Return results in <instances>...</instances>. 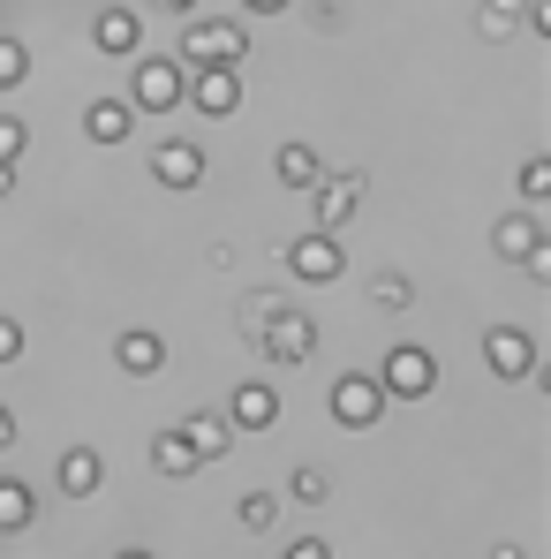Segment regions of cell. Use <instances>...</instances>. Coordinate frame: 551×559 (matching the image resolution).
<instances>
[{"instance_id": "cell-26", "label": "cell", "mask_w": 551, "mask_h": 559, "mask_svg": "<svg viewBox=\"0 0 551 559\" xmlns=\"http://www.w3.org/2000/svg\"><path fill=\"white\" fill-rule=\"evenodd\" d=\"M551 197V159H529L522 167V204H544Z\"/></svg>"}, {"instance_id": "cell-34", "label": "cell", "mask_w": 551, "mask_h": 559, "mask_svg": "<svg viewBox=\"0 0 551 559\" xmlns=\"http://www.w3.org/2000/svg\"><path fill=\"white\" fill-rule=\"evenodd\" d=\"M121 559H152V552H121Z\"/></svg>"}, {"instance_id": "cell-31", "label": "cell", "mask_w": 551, "mask_h": 559, "mask_svg": "<svg viewBox=\"0 0 551 559\" xmlns=\"http://www.w3.org/2000/svg\"><path fill=\"white\" fill-rule=\"evenodd\" d=\"M242 8H250V15H279L287 0H242Z\"/></svg>"}, {"instance_id": "cell-9", "label": "cell", "mask_w": 551, "mask_h": 559, "mask_svg": "<svg viewBox=\"0 0 551 559\" xmlns=\"http://www.w3.org/2000/svg\"><path fill=\"white\" fill-rule=\"evenodd\" d=\"M227 424H235V431H273L279 424V385L273 378H242L235 401H227Z\"/></svg>"}, {"instance_id": "cell-14", "label": "cell", "mask_w": 551, "mask_h": 559, "mask_svg": "<svg viewBox=\"0 0 551 559\" xmlns=\"http://www.w3.org/2000/svg\"><path fill=\"white\" fill-rule=\"evenodd\" d=\"M92 46L98 53H136V46H144V15H136V8H106L92 23Z\"/></svg>"}, {"instance_id": "cell-11", "label": "cell", "mask_w": 551, "mask_h": 559, "mask_svg": "<svg viewBox=\"0 0 551 559\" xmlns=\"http://www.w3.org/2000/svg\"><path fill=\"white\" fill-rule=\"evenodd\" d=\"M318 227H348L356 204H363V175H318Z\"/></svg>"}, {"instance_id": "cell-4", "label": "cell", "mask_w": 551, "mask_h": 559, "mask_svg": "<svg viewBox=\"0 0 551 559\" xmlns=\"http://www.w3.org/2000/svg\"><path fill=\"white\" fill-rule=\"evenodd\" d=\"M250 31L242 23H182V69H212V61H242Z\"/></svg>"}, {"instance_id": "cell-16", "label": "cell", "mask_w": 551, "mask_h": 559, "mask_svg": "<svg viewBox=\"0 0 551 559\" xmlns=\"http://www.w3.org/2000/svg\"><path fill=\"white\" fill-rule=\"evenodd\" d=\"M537 242H544V227H537V204H522V212H506V219L491 227V250H499V258H529Z\"/></svg>"}, {"instance_id": "cell-3", "label": "cell", "mask_w": 551, "mask_h": 559, "mask_svg": "<svg viewBox=\"0 0 551 559\" xmlns=\"http://www.w3.org/2000/svg\"><path fill=\"white\" fill-rule=\"evenodd\" d=\"M182 98L196 114H212V121H227L235 106H242V61H212V69H189Z\"/></svg>"}, {"instance_id": "cell-33", "label": "cell", "mask_w": 551, "mask_h": 559, "mask_svg": "<svg viewBox=\"0 0 551 559\" xmlns=\"http://www.w3.org/2000/svg\"><path fill=\"white\" fill-rule=\"evenodd\" d=\"M491 559H522V552H514V545H499V552H491Z\"/></svg>"}, {"instance_id": "cell-28", "label": "cell", "mask_w": 551, "mask_h": 559, "mask_svg": "<svg viewBox=\"0 0 551 559\" xmlns=\"http://www.w3.org/2000/svg\"><path fill=\"white\" fill-rule=\"evenodd\" d=\"M15 356H23V325H15V318H0V364H15Z\"/></svg>"}, {"instance_id": "cell-27", "label": "cell", "mask_w": 551, "mask_h": 559, "mask_svg": "<svg viewBox=\"0 0 551 559\" xmlns=\"http://www.w3.org/2000/svg\"><path fill=\"white\" fill-rule=\"evenodd\" d=\"M23 144H31V129H23L15 114H0V159H8V167L23 159Z\"/></svg>"}, {"instance_id": "cell-25", "label": "cell", "mask_w": 551, "mask_h": 559, "mask_svg": "<svg viewBox=\"0 0 551 559\" xmlns=\"http://www.w3.org/2000/svg\"><path fill=\"white\" fill-rule=\"evenodd\" d=\"M514 15H522L514 0H483V15H476V23H483V38H506V31H514Z\"/></svg>"}, {"instance_id": "cell-30", "label": "cell", "mask_w": 551, "mask_h": 559, "mask_svg": "<svg viewBox=\"0 0 551 559\" xmlns=\"http://www.w3.org/2000/svg\"><path fill=\"white\" fill-rule=\"evenodd\" d=\"M8 447H15V408L0 401V454H8Z\"/></svg>"}, {"instance_id": "cell-24", "label": "cell", "mask_w": 551, "mask_h": 559, "mask_svg": "<svg viewBox=\"0 0 551 559\" xmlns=\"http://www.w3.org/2000/svg\"><path fill=\"white\" fill-rule=\"evenodd\" d=\"M370 302H378V310H408V280L378 273V280H370Z\"/></svg>"}, {"instance_id": "cell-35", "label": "cell", "mask_w": 551, "mask_h": 559, "mask_svg": "<svg viewBox=\"0 0 551 559\" xmlns=\"http://www.w3.org/2000/svg\"><path fill=\"white\" fill-rule=\"evenodd\" d=\"M175 8H196V0H175Z\"/></svg>"}, {"instance_id": "cell-1", "label": "cell", "mask_w": 551, "mask_h": 559, "mask_svg": "<svg viewBox=\"0 0 551 559\" xmlns=\"http://www.w3.org/2000/svg\"><path fill=\"white\" fill-rule=\"evenodd\" d=\"M182 84H189V69L175 53H144L136 76H129V106H136V114H175V106H182Z\"/></svg>"}, {"instance_id": "cell-20", "label": "cell", "mask_w": 551, "mask_h": 559, "mask_svg": "<svg viewBox=\"0 0 551 559\" xmlns=\"http://www.w3.org/2000/svg\"><path fill=\"white\" fill-rule=\"evenodd\" d=\"M152 468H159V476H189V468H204V462H196V454H189L182 424H175V431H159V439H152Z\"/></svg>"}, {"instance_id": "cell-13", "label": "cell", "mask_w": 551, "mask_h": 559, "mask_svg": "<svg viewBox=\"0 0 551 559\" xmlns=\"http://www.w3.org/2000/svg\"><path fill=\"white\" fill-rule=\"evenodd\" d=\"M129 129H136V106L129 98H92L84 106V136L92 144H129Z\"/></svg>"}, {"instance_id": "cell-8", "label": "cell", "mask_w": 551, "mask_h": 559, "mask_svg": "<svg viewBox=\"0 0 551 559\" xmlns=\"http://www.w3.org/2000/svg\"><path fill=\"white\" fill-rule=\"evenodd\" d=\"M483 364L499 378H537V341H529L522 325H491V333H483Z\"/></svg>"}, {"instance_id": "cell-7", "label": "cell", "mask_w": 551, "mask_h": 559, "mask_svg": "<svg viewBox=\"0 0 551 559\" xmlns=\"http://www.w3.org/2000/svg\"><path fill=\"white\" fill-rule=\"evenodd\" d=\"M287 273H295V280H340V273H348V258H340L333 227H310V235H295V242H287Z\"/></svg>"}, {"instance_id": "cell-17", "label": "cell", "mask_w": 551, "mask_h": 559, "mask_svg": "<svg viewBox=\"0 0 551 559\" xmlns=\"http://www.w3.org/2000/svg\"><path fill=\"white\" fill-rule=\"evenodd\" d=\"M182 439H189V454H196V462H219V454L235 447V424H227V416H189Z\"/></svg>"}, {"instance_id": "cell-23", "label": "cell", "mask_w": 551, "mask_h": 559, "mask_svg": "<svg viewBox=\"0 0 551 559\" xmlns=\"http://www.w3.org/2000/svg\"><path fill=\"white\" fill-rule=\"evenodd\" d=\"M325 491H333V484H325V468H295V476H287V499H302V507H318V499H325Z\"/></svg>"}, {"instance_id": "cell-12", "label": "cell", "mask_w": 551, "mask_h": 559, "mask_svg": "<svg viewBox=\"0 0 551 559\" xmlns=\"http://www.w3.org/2000/svg\"><path fill=\"white\" fill-rule=\"evenodd\" d=\"M113 364H121L129 378H152L159 364H167V341H159L152 325H129V333L113 341Z\"/></svg>"}, {"instance_id": "cell-18", "label": "cell", "mask_w": 551, "mask_h": 559, "mask_svg": "<svg viewBox=\"0 0 551 559\" xmlns=\"http://www.w3.org/2000/svg\"><path fill=\"white\" fill-rule=\"evenodd\" d=\"M273 175H279L287 189H310L325 167H318V152H310V144H279V152H273Z\"/></svg>"}, {"instance_id": "cell-10", "label": "cell", "mask_w": 551, "mask_h": 559, "mask_svg": "<svg viewBox=\"0 0 551 559\" xmlns=\"http://www.w3.org/2000/svg\"><path fill=\"white\" fill-rule=\"evenodd\" d=\"M152 182L159 189H196L204 182V144H196V136H167V144H159V152H152Z\"/></svg>"}, {"instance_id": "cell-19", "label": "cell", "mask_w": 551, "mask_h": 559, "mask_svg": "<svg viewBox=\"0 0 551 559\" xmlns=\"http://www.w3.org/2000/svg\"><path fill=\"white\" fill-rule=\"evenodd\" d=\"M31 514H38L31 484H23V476H0V530L15 537V530H31Z\"/></svg>"}, {"instance_id": "cell-6", "label": "cell", "mask_w": 551, "mask_h": 559, "mask_svg": "<svg viewBox=\"0 0 551 559\" xmlns=\"http://www.w3.org/2000/svg\"><path fill=\"white\" fill-rule=\"evenodd\" d=\"M385 416V385L370 371H348V378H333V424H348V431H370Z\"/></svg>"}, {"instance_id": "cell-5", "label": "cell", "mask_w": 551, "mask_h": 559, "mask_svg": "<svg viewBox=\"0 0 551 559\" xmlns=\"http://www.w3.org/2000/svg\"><path fill=\"white\" fill-rule=\"evenodd\" d=\"M257 325H265V356H273V364H310V356H318V318H302V310H265Z\"/></svg>"}, {"instance_id": "cell-29", "label": "cell", "mask_w": 551, "mask_h": 559, "mask_svg": "<svg viewBox=\"0 0 551 559\" xmlns=\"http://www.w3.org/2000/svg\"><path fill=\"white\" fill-rule=\"evenodd\" d=\"M279 559H333V545H325V537H295Z\"/></svg>"}, {"instance_id": "cell-2", "label": "cell", "mask_w": 551, "mask_h": 559, "mask_svg": "<svg viewBox=\"0 0 551 559\" xmlns=\"http://www.w3.org/2000/svg\"><path fill=\"white\" fill-rule=\"evenodd\" d=\"M378 385H385V401H423V393L439 385V356L416 348V341H400V348L378 364Z\"/></svg>"}, {"instance_id": "cell-32", "label": "cell", "mask_w": 551, "mask_h": 559, "mask_svg": "<svg viewBox=\"0 0 551 559\" xmlns=\"http://www.w3.org/2000/svg\"><path fill=\"white\" fill-rule=\"evenodd\" d=\"M0 197H15V167L8 159H0Z\"/></svg>"}, {"instance_id": "cell-21", "label": "cell", "mask_w": 551, "mask_h": 559, "mask_svg": "<svg viewBox=\"0 0 551 559\" xmlns=\"http://www.w3.org/2000/svg\"><path fill=\"white\" fill-rule=\"evenodd\" d=\"M235 522H242L250 537H257V530H273V522H279V499H273V491H242V499H235Z\"/></svg>"}, {"instance_id": "cell-22", "label": "cell", "mask_w": 551, "mask_h": 559, "mask_svg": "<svg viewBox=\"0 0 551 559\" xmlns=\"http://www.w3.org/2000/svg\"><path fill=\"white\" fill-rule=\"evenodd\" d=\"M15 84H31V46L0 38V92H15Z\"/></svg>"}, {"instance_id": "cell-15", "label": "cell", "mask_w": 551, "mask_h": 559, "mask_svg": "<svg viewBox=\"0 0 551 559\" xmlns=\"http://www.w3.org/2000/svg\"><path fill=\"white\" fill-rule=\"evenodd\" d=\"M53 476H61L69 499H92L98 484H106V462H98V447H69V454L53 462Z\"/></svg>"}]
</instances>
